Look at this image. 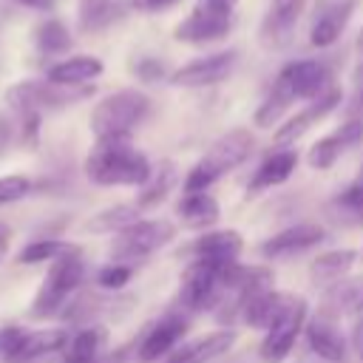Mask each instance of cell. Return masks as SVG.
Listing matches in <instances>:
<instances>
[{
	"instance_id": "obj_49",
	"label": "cell",
	"mask_w": 363,
	"mask_h": 363,
	"mask_svg": "<svg viewBox=\"0 0 363 363\" xmlns=\"http://www.w3.org/2000/svg\"><path fill=\"white\" fill-rule=\"evenodd\" d=\"M360 176H363V170H360Z\"/></svg>"
},
{
	"instance_id": "obj_36",
	"label": "cell",
	"mask_w": 363,
	"mask_h": 363,
	"mask_svg": "<svg viewBox=\"0 0 363 363\" xmlns=\"http://www.w3.org/2000/svg\"><path fill=\"white\" fill-rule=\"evenodd\" d=\"M31 193V179L14 173V176H0V207L11 204V201H20Z\"/></svg>"
},
{
	"instance_id": "obj_23",
	"label": "cell",
	"mask_w": 363,
	"mask_h": 363,
	"mask_svg": "<svg viewBox=\"0 0 363 363\" xmlns=\"http://www.w3.org/2000/svg\"><path fill=\"white\" fill-rule=\"evenodd\" d=\"M105 340L108 332L102 326H82L74 337H68L62 349V363H99L105 357Z\"/></svg>"
},
{
	"instance_id": "obj_12",
	"label": "cell",
	"mask_w": 363,
	"mask_h": 363,
	"mask_svg": "<svg viewBox=\"0 0 363 363\" xmlns=\"http://www.w3.org/2000/svg\"><path fill=\"white\" fill-rule=\"evenodd\" d=\"M281 74L286 77L295 99L312 102L332 88V71L323 60H295V62H286Z\"/></svg>"
},
{
	"instance_id": "obj_10",
	"label": "cell",
	"mask_w": 363,
	"mask_h": 363,
	"mask_svg": "<svg viewBox=\"0 0 363 363\" xmlns=\"http://www.w3.org/2000/svg\"><path fill=\"white\" fill-rule=\"evenodd\" d=\"M235 60H238L235 51H216L210 57H199V60L182 65L179 71H173L170 82L182 85V88H210V85H218L221 79L230 77Z\"/></svg>"
},
{
	"instance_id": "obj_14",
	"label": "cell",
	"mask_w": 363,
	"mask_h": 363,
	"mask_svg": "<svg viewBox=\"0 0 363 363\" xmlns=\"http://www.w3.org/2000/svg\"><path fill=\"white\" fill-rule=\"evenodd\" d=\"M323 241V227L320 224H295V227H286L281 233H275L272 238H267L258 252L267 258V261H275V258H292L298 252H306L312 247H318Z\"/></svg>"
},
{
	"instance_id": "obj_2",
	"label": "cell",
	"mask_w": 363,
	"mask_h": 363,
	"mask_svg": "<svg viewBox=\"0 0 363 363\" xmlns=\"http://www.w3.org/2000/svg\"><path fill=\"white\" fill-rule=\"evenodd\" d=\"M252 145H255L252 133L244 128H235V130H227L224 136H218L204 150V156L193 164V170L187 173L184 193H207V187L213 182H218L224 173H230L233 167H238L250 159Z\"/></svg>"
},
{
	"instance_id": "obj_48",
	"label": "cell",
	"mask_w": 363,
	"mask_h": 363,
	"mask_svg": "<svg viewBox=\"0 0 363 363\" xmlns=\"http://www.w3.org/2000/svg\"><path fill=\"white\" fill-rule=\"evenodd\" d=\"M230 3H233V6H235V3H238V0H230Z\"/></svg>"
},
{
	"instance_id": "obj_33",
	"label": "cell",
	"mask_w": 363,
	"mask_h": 363,
	"mask_svg": "<svg viewBox=\"0 0 363 363\" xmlns=\"http://www.w3.org/2000/svg\"><path fill=\"white\" fill-rule=\"evenodd\" d=\"M68 250H74V244L68 241H60V238H40V241H31L20 250L17 261L20 264H37V261H54L60 255H65Z\"/></svg>"
},
{
	"instance_id": "obj_39",
	"label": "cell",
	"mask_w": 363,
	"mask_h": 363,
	"mask_svg": "<svg viewBox=\"0 0 363 363\" xmlns=\"http://www.w3.org/2000/svg\"><path fill=\"white\" fill-rule=\"evenodd\" d=\"M346 111H349L352 119H363V60L354 68V77H352V99H349Z\"/></svg>"
},
{
	"instance_id": "obj_40",
	"label": "cell",
	"mask_w": 363,
	"mask_h": 363,
	"mask_svg": "<svg viewBox=\"0 0 363 363\" xmlns=\"http://www.w3.org/2000/svg\"><path fill=\"white\" fill-rule=\"evenodd\" d=\"M133 71H136V77L145 79V82H159V79L164 77V65H162L159 60H153V57H142L139 62H133Z\"/></svg>"
},
{
	"instance_id": "obj_24",
	"label": "cell",
	"mask_w": 363,
	"mask_h": 363,
	"mask_svg": "<svg viewBox=\"0 0 363 363\" xmlns=\"http://www.w3.org/2000/svg\"><path fill=\"white\" fill-rule=\"evenodd\" d=\"M68 343V332L65 329H37V332H26L20 349L14 352V357L9 363H31V360H43L54 352H62Z\"/></svg>"
},
{
	"instance_id": "obj_1",
	"label": "cell",
	"mask_w": 363,
	"mask_h": 363,
	"mask_svg": "<svg viewBox=\"0 0 363 363\" xmlns=\"http://www.w3.org/2000/svg\"><path fill=\"white\" fill-rule=\"evenodd\" d=\"M150 170L147 156L128 139H96L85 159V176L99 187H142Z\"/></svg>"
},
{
	"instance_id": "obj_13",
	"label": "cell",
	"mask_w": 363,
	"mask_h": 363,
	"mask_svg": "<svg viewBox=\"0 0 363 363\" xmlns=\"http://www.w3.org/2000/svg\"><path fill=\"white\" fill-rule=\"evenodd\" d=\"M306 0H272L269 11L261 20V45L264 48H284L292 34L295 26L303 14Z\"/></svg>"
},
{
	"instance_id": "obj_18",
	"label": "cell",
	"mask_w": 363,
	"mask_h": 363,
	"mask_svg": "<svg viewBox=\"0 0 363 363\" xmlns=\"http://www.w3.org/2000/svg\"><path fill=\"white\" fill-rule=\"evenodd\" d=\"M363 139V119H349V122H343L337 130H332L329 136H323V139H318L312 147H309V164L315 167V170H326V167H332L335 162H337V156L343 153V150H349L352 145H357Z\"/></svg>"
},
{
	"instance_id": "obj_41",
	"label": "cell",
	"mask_w": 363,
	"mask_h": 363,
	"mask_svg": "<svg viewBox=\"0 0 363 363\" xmlns=\"http://www.w3.org/2000/svg\"><path fill=\"white\" fill-rule=\"evenodd\" d=\"M136 3V9H142V11H164V9H170L173 3H179V0H133Z\"/></svg>"
},
{
	"instance_id": "obj_30",
	"label": "cell",
	"mask_w": 363,
	"mask_h": 363,
	"mask_svg": "<svg viewBox=\"0 0 363 363\" xmlns=\"http://www.w3.org/2000/svg\"><path fill=\"white\" fill-rule=\"evenodd\" d=\"M360 292H363V284H360V281H337L335 286L326 289L318 315L337 320L346 309H357V303H360Z\"/></svg>"
},
{
	"instance_id": "obj_16",
	"label": "cell",
	"mask_w": 363,
	"mask_h": 363,
	"mask_svg": "<svg viewBox=\"0 0 363 363\" xmlns=\"http://www.w3.org/2000/svg\"><path fill=\"white\" fill-rule=\"evenodd\" d=\"M241 250H244V241H241V235L235 230H218V233H204L201 238L187 244L182 250V255L190 258V261L230 264V261H238Z\"/></svg>"
},
{
	"instance_id": "obj_27",
	"label": "cell",
	"mask_w": 363,
	"mask_h": 363,
	"mask_svg": "<svg viewBox=\"0 0 363 363\" xmlns=\"http://www.w3.org/2000/svg\"><path fill=\"white\" fill-rule=\"evenodd\" d=\"M176 182H179V167H176L170 159L159 162V164L150 170V179L142 184V190H139V196H136V207H139V210L156 207L159 201L167 199V193L176 187Z\"/></svg>"
},
{
	"instance_id": "obj_5",
	"label": "cell",
	"mask_w": 363,
	"mask_h": 363,
	"mask_svg": "<svg viewBox=\"0 0 363 363\" xmlns=\"http://www.w3.org/2000/svg\"><path fill=\"white\" fill-rule=\"evenodd\" d=\"M233 17H235V6L230 0H196L193 11L176 26L173 37L190 45L216 43L230 34Z\"/></svg>"
},
{
	"instance_id": "obj_15",
	"label": "cell",
	"mask_w": 363,
	"mask_h": 363,
	"mask_svg": "<svg viewBox=\"0 0 363 363\" xmlns=\"http://www.w3.org/2000/svg\"><path fill=\"white\" fill-rule=\"evenodd\" d=\"M357 0H326L318 6L315 17H312V28H309V43L315 48H329L332 43L340 40L352 11H354Z\"/></svg>"
},
{
	"instance_id": "obj_37",
	"label": "cell",
	"mask_w": 363,
	"mask_h": 363,
	"mask_svg": "<svg viewBox=\"0 0 363 363\" xmlns=\"http://www.w3.org/2000/svg\"><path fill=\"white\" fill-rule=\"evenodd\" d=\"M130 275H133V267H125V264H108V267H102L99 269V275H96V284L102 286V289H122L128 281H130Z\"/></svg>"
},
{
	"instance_id": "obj_32",
	"label": "cell",
	"mask_w": 363,
	"mask_h": 363,
	"mask_svg": "<svg viewBox=\"0 0 363 363\" xmlns=\"http://www.w3.org/2000/svg\"><path fill=\"white\" fill-rule=\"evenodd\" d=\"M34 43L43 54H65L74 40H71V31L65 28V23L51 17L34 28Z\"/></svg>"
},
{
	"instance_id": "obj_47",
	"label": "cell",
	"mask_w": 363,
	"mask_h": 363,
	"mask_svg": "<svg viewBox=\"0 0 363 363\" xmlns=\"http://www.w3.org/2000/svg\"><path fill=\"white\" fill-rule=\"evenodd\" d=\"M357 309H360V312H363V292H360V303H357Z\"/></svg>"
},
{
	"instance_id": "obj_29",
	"label": "cell",
	"mask_w": 363,
	"mask_h": 363,
	"mask_svg": "<svg viewBox=\"0 0 363 363\" xmlns=\"http://www.w3.org/2000/svg\"><path fill=\"white\" fill-rule=\"evenodd\" d=\"M292 102H295V94H292L286 77L278 71V77L272 79V88L267 91L264 102H261L258 111H255V125H258V128H272V125L284 116V111H286Z\"/></svg>"
},
{
	"instance_id": "obj_45",
	"label": "cell",
	"mask_w": 363,
	"mask_h": 363,
	"mask_svg": "<svg viewBox=\"0 0 363 363\" xmlns=\"http://www.w3.org/2000/svg\"><path fill=\"white\" fill-rule=\"evenodd\" d=\"M9 241H11V230H9L6 224H0V258H3L6 250H9Z\"/></svg>"
},
{
	"instance_id": "obj_8",
	"label": "cell",
	"mask_w": 363,
	"mask_h": 363,
	"mask_svg": "<svg viewBox=\"0 0 363 363\" xmlns=\"http://www.w3.org/2000/svg\"><path fill=\"white\" fill-rule=\"evenodd\" d=\"M224 267L227 264H216V261H190V267L182 275V286H179V312L190 318L196 312L216 309L221 301V289H224L221 286Z\"/></svg>"
},
{
	"instance_id": "obj_43",
	"label": "cell",
	"mask_w": 363,
	"mask_h": 363,
	"mask_svg": "<svg viewBox=\"0 0 363 363\" xmlns=\"http://www.w3.org/2000/svg\"><path fill=\"white\" fill-rule=\"evenodd\" d=\"M14 3H20L26 9H34V11H51L57 0H14Z\"/></svg>"
},
{
	"instance_id": "obj_6",
	"label": "cell",
	"mask_w": 363,
	"mask_h": 363,
	"mask_svg": "<svg viewBox=\"0 0 363 363\" xmlns=\"http://www.w3.org/2000/svg\"><path fill=\"white\" fill-rule=\"evenodd\" d=\"M91 88H77V85H57L51 79H23L6 91V99L17 116L23 113H43L51 108L71 105L82 96H88Z\"/></svg>"
},
{
	"instance_id": "obj_21",
	"label": "cell",
	"mask_w": 363,
	"mask_h": 363,
	"mask_svg": "<svg viewBox=\"0 0 363 363\" xmlns=\"http://www.w3.org/2000/svg\"><path fill=\"white\" fill-rule=\"evenodd\" d=\"M292 295L289 292H275V289H264V292H255L250 295L244 303H241V320L252 329H269L289 306Z\"/></svg>"
},
{
	"instance_id": "obj_26",
	"label": "cell",
	"mask_w": 363,
	"mask_h": 363,
	"mask_svg": "<svg viewBox=\"0 0 363 363\" xmlns=\"http://www.w3.org/2000/svg\"><path fill=\"white\" fill-rule=\"evenodd\" d=\"M102 74V60L96 57H88V54H79V57H68L62 62H54L45 74V79L57 82V85H82V82H91Z\"/></svg>"
},
{
	"instance_id": "obj_11",
	"label": "cell",
	"mask_w": 363,
	"mask_h": 363,
	"mask_svg": "<svg viewBox=\"0 0 363 363\" xmlns=\"http://www.w3.org/2000/svg\"><path fill=\"white\" fill-rule=\"evenodd\" d=\"M184 332H187V315H184V312L173 309V312L162 315V318L145 332V337H142V343H139V349H136L139 360H142V363H153V360H159V357H167V354L179 346V340L184 337Z\"/></svg>"
},
{
	"instance_id": "obj_46",
	"label": "cell",
	"mask_w": 363,
	"mask_h": 363,
	"mask_svg": "<svg viewBox=\"0 0 363 363\" xmlns=\"http://www.w3.org/2000/svg\"><path fill=\"white\" fill-rule=\"evenodd\" d=\"M357 48L363 51V28H360V37H357Z\"/></svg>"
},
{
	"instance_id": "obj_3",
	"label": "cell",
	"mask_w": 363,
	"mask_h": 363,
	"mask_svg": "<svg viewBox=\"0 0 363 363\" xmlns=\"http://www.w3.org/2000/svg\"><path fill=\"white\" fill-rule=\"evenodd\" d=\"M150 113V99L136 88L108 94L91 111V130L96 139H128Z\"/></svg>"
},
{
	"instance_id": "obj_42",
	"label": "cell",
	"mask_w": 363,
	"mask_h": 363,
	"mask_svg": "<svg viewBox=\"0 0 363 363\" xmlns=\"http://www.w3.org/2000/svg\"><path fill=\"white\" fill-rule=\"evenodd\" d=\"M9 145H11V125H9V119L0 116V156L6 153Z\"/></svg>"
},
{
	"instance_id": "obj_25",
	"label": "cell",
	"mask_w": 363,
	"mask_h": 363,
	"mask_svg": "<svg viewBox=\"0 0 363 363\" xmlns=\"http://www.w3.org/2000/svg\"><path fill=\"white\" fill-rule=\"evenodd\" d=\"M357 261V252L354 250H329L323 255H318L309 267V278L315 286H335Z\"/></svg>"
},
{
	"instance_id": "obj_7",
	"label": "cell",
	"mask_w": 363,
	"mask_h": 363,
	"mask_svg": "<svg viewBox=\"0 0 363 363\" xmlns=\"http://www.w3.org/2000/svg\"><path fill=\"white\" fill-rule=\"evenodd\" d=\"M173 233H176V227L164 218H142V221L130 224L128 230L116 233L111 258H113V264L133 267V264L145 261L147 255H153L156 250H162L173 238Z\"/></svg>"
},
{
	"instance_id": "obj_35",
	"label": "cell",
	"mask_w": 363,
	"mask_h": 363,
	"mask_svg": "<svg viewBox=\"0 0 363 363\" xmlns=\"http://www.w3.org/2000/svg\"><path fill=\"white\" fill-rule=\"evenodd\" d=\"M335 207L337 213H343V218L349 221H363V176L349 184L337 199H335Z\"/></svg>"
},
{
	"instance_id": "obj_19",
	"label": "cell",
	"mask_w": 363,
	"mask_h": 363,
	"mask_svg": "<svg viewBox=\"0 0 363 363\" xmlns=\"http://www.w3.org/2000/svg\"><path fill=\"white\" fill-rule=\"evenodd\" d=\"M303 332H306L309 352L318 360H323V363H343L346 360V340L337 332V320L323 318V315H315L303 326Z\"/></svg>"
},
{
	"instance_id": "obj_22",
	"label": "cell",
	"mask_w": 363,
	"mask_h": 363,
	"mask_svg": "<svg viewBox=\"0 0 363 363\" xmlns=\"http://www.w3.org/2000/svg\"><path fill=\"white\" fill-rule=\"evenodd\" d=\"M295 164H298V153L295 150H275V153H269L258 164V170L252 173L250 184H247V193H261V190H269V187L284 184L292 176Z\"/></svg>"
},
{
	"instance_id": "obj_31",
	"label": "cell",
	"mask_w": 363,
	"mask_h": 363,
	"mask_svg": "<svg viewBox=\"0 0 363 363\" xmlns=\"http://www.w3.org/2000/svg\"><path fill=\"white\" fill-rule=\"evenodd\" d=\"M139 207L136 204H113L108 210H99L96 216H91V221L85 224L91 233H122L128 230L130 224L142 221L139 218Z\"/></svg>"
},
{
	"instance_id": "obj_44",
	"label": "cell",
	"mask_w": 363,
	"mask_h": 363,
	"mask_svg": "<svg viewBox=\"0 0 363 363\" xmlns=\"http://www.w3.org/2000/svg\"><path fill=\"white\" fill-rule=\"evenodd\" d=\"M352 343H354V352H357V357H360V363H363V318L357 320V326H354V332H352Z\"/></svg>"
},
{
	"instance_id": "obj_34",
	"label": "cell",
	"mask_w": 363,
	"mask_h": 363,
	"mask_svg": "<svg viewBox=\"0 0 363 363\" xmlns=\"http://www.w3.org/2000/svg\"><path fill=\"white\" fill-rule=\"evenodd\" d=\"M116 14V3L113 0H79V26L85 31H96L102 26H108Z\"/></svg>"
},
{
	"instance_id": "obj_28",
	"label": "cell",
	"mask_w": 363,
	"mask_h": 363,
	"mask_svg": "<svg viewBox=\"0 0 363 363\" xmlns=\"http://www.w3.org/2000/svg\"><path fill=\"white\" fill-rule=\"evenodd\" d=\"M176 210L182 224L190 230H201L218 221V201L210 193H184Z\"/></svg>"
},
{
	"instance_id": "obj_20",
	"label": "cell",
	"mask_w": 363,
	"mask_h": 363,
	"mask_svg": "<svg viewBox=\"0 0 363 363\" xmlns=\"http://www.w3.org/2000/svg\"><path fill=\"white\" fill-rule=\"evenodd\" d=\"M235 343V332L233 329H216L199 340H190L184 346H176L164 363H213L216 357H221L224 352H230V346Z\"/></svg>"
},
{
	"instance_id": "obj_38",
	"label": "cell",
	"mask_w": 363,
	"mask_h": 363,
	"mask_svg": "<svg viewBox=\"0 0 363 363\" xmlns=\"http://www.w3.org/2000/svg\"><path fill=\"white\" fill-rule=\"evenodd\" d=\"M23 337H26V329H20V326H3L0 329V357L3 360H11L14 352L20 349Z\"/></svg>"
},
{
	"instance_id": "obj_9",
	"label": "cell",
	"mask_w": 363,
	"mask_h": 363,
	"mask_svg": "<svg viewBox=\"0 0 363 363\" xmlns=\"http://www.w3.org/2000/svg\"><path fill=\"white\" fill-rule=\"evenodd\" d=\"M306 326V301L301 295H292L286 312L267 329L264 340H261V360L264 363H284L289 357V352L295 349L298 335Z\"/></svg>"
},
{
	"instance_id": "obj_17",
	"label": "cell",
	"mask_w": 363,
	"mask_h": 363,
	"mask_svg": "<svg viewBox=\"0 0 363 363\" xmlns=\"http://www.w3.org/2000/svg\"><path fill=\"white\" fill-rule=\"evenodd\" d=\"M337 105H340V88H329L323 96L306 102V108H301L295 116H289L286 125H281V128L275 130V142H278V145H289V142L301 139L312 125H318V122H320L326 113H332Z\"/></svg>"
},
{
	"instance_id": "obj_4",
	"label": "cell",
	"mask_w": 363,
	"mask_h": 363,
	"mask_svg": "<svg viewBox=\"0 0 363 363\" xmlns=\"http://www.w3.org/2000/svg\"><path fill=\"white\" fill-rule=\"evenodd\" d=\"M85 278V261L79 255V250H68L65 255L54 258L43 284H40V292L34 295L31 301V315L34 318H54L65 309L68 298L79 289Z\"/></svg>"
}]
</instances>
